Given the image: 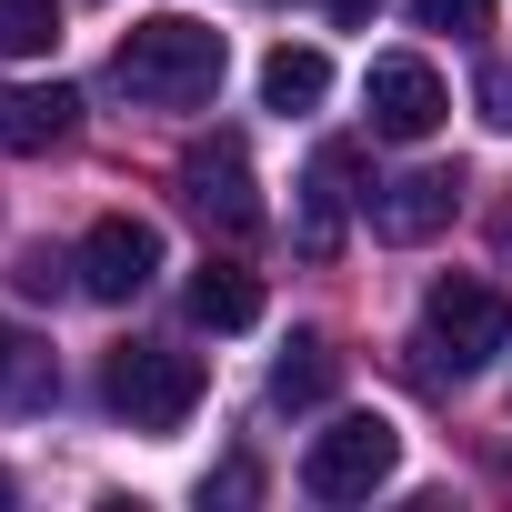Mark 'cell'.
Listing matches in <instances>:
<instances>
[{
    "mask_svg": "<svg viewBox=\"0 0 512 512\" xmlns=\"http://www.w3.org/2000/svg\"><path fill=\"white\" fill-rule=\"evenodd\" d=\"M221 71H231V41H221L211 21H191V11H151V21H131L121 51H111V81H121L141 111H201V101L221 91Z\"/></svg>",
    "mask_w": 512,
    "mask_h": 512,
    "instance_id": "cell-1",
    "label": "cell"
},
{
    "mask_svg": "<svg viewBox=\"0 0 512 512\" xmlns=\"http://www.w3.org/2000/svg\"><path fill=\"white\" fill-rule=\"evenodd\" d=\"M432 372H452V382H472V372H492L502 352H512V302L492 292V282H472V272H442L432 292H422V342H412Z\"/></svg>",
    "mask_w": 512,
    "mask_h": 512,
    "instance_id": "cell-2",
    "label": "cell"
},
{
    "mask_svg": "<svg viewBox=\"0 0 512 512\" xmlns=\"http://www.w3.org/2000/svg\"><path fill=\"white\" fill-rule=\"evenodd\" d=\"M201 352H181V342H121L111 352V372H101V402L131 422V432H181L191 422V402H201Z\"/></svg>",
    "mask_w": 512,
    "mask_h": 512,
    "instance_id": "cell-3",
    "label": "cell"
},
{
    "mask_svg": "<svg viewBox=\"0 0 512 512\" xmlns=\"http://www.w3.org/2000/svg\"><path fill=\"white\" fill-rule=\"evenodd\" d=\"M392 472H402V432L382 412H332L312 432V452H302V492L312 502H372Z\"/></svg>",
    "mask_w": 512,
    "mask_h": 512,
    "instance_id": "cell-4",
    "label": "cell"
},
{
    "mask_svg": "<svg viewBox=\"0 0 512 512\" xmlns=\"http://www.w3.org/2000/svg\"><path fill=\"white\" fill-rule=\"evenodd\" d=\"M181 201L211 221V231H262V181H251V151H241V131H211V141H191L181 151Z\"/></svg>",
    "mask_w": 512,
    "mask_h": 512,
    "instance_id": "cell-5",
    "label": "cell"
},
{
    "mask_svg": "<svg viewBox=\"0 0 512 512\" xmlns=\"http://www.w3.org/2000/svg\"><path fill=\"white\" fill-rule=\"evenodd\" d=\"M362 101H372V131L382 141H432L442 111H452V91H442V71L422 51H382L372 81H362Z\"/></svg>",
    "mask_w": 512,
    "mask_h": 512,
    "instance_id": "cell-6",
    "label": "cell"
},
{
    "mask_svg": "<svg viewBox=\"0 0 512 512\" xmlns=\"http://www.w3.org/2000/svg\"><path fill=\"white\" fill-rule=\"evenodd\" d=\"M81 292L91 302H141L151 292V272H161V231L151 221H131V211H111V221H91L81 231Z\"/></svg>",
    "mask_w": 512,
    "mask_h": 512,
    "instance_id": "cell-7",
    "label": "cell"
},
{
    "mask_svg": "<svg viewBox=\"0 0 512 512\" xmlns=\"http://www.w3.org/2000/svg\"><path fill=\"white\" fill-rule=\"evenodd\" d=\"M462 211V171H402V181H382L372 191V241H432L442 221Z\"/></svg>",
    "mask_w": 512,
    "mask_h": 512,
    "instance_id": "cell-8",
    "label": "cell"
},
{
    "mask_svg": "<svg viewBox=\"0 0 512 512\" xmlns=\"http://www.w3.org/2000/svg\"><path fill=\"white\" fill-rule=\"evenodd\" d=\"M352 171H362V151H352V141H322V151H312V171H302V251H312V262H332V251H342Z\"/></svg>",
    "mask_w": 512,
    "mask_h": 512,
    "instance_id": "cell-9",
    "label": "cell"
},
{
    "mask_svg": "<svg viewBox=\"0 0 512 512\" xmlns=\"http://www.w3.org/2000/svg\"><path fill=\"white\" fill-rule=\"evenodd\" d=\"M71 121H81V101L61 91V81H0V151H51V141H71Z\"/></svg>",
    "mask_w": 512,
    "mask_h": 512,
    "instance_id": "cell-10",
    "label": "cell"
},
{
    "mask_svg": "<svg viewBox=\"0 0 512 512\" xmlns=\"http://www.w3.org/2000/svg\"><path fill=\"white\" fill-rule=\"evenodd\" d=\"M191 322L201 332H251L262 322V272H241L231 251H211V262L191 272Z\"/></svg>",
    "mask_w": 512,
    "mask_h": 512,
    "instance_id": "cell-11",
    "label": "cell"
},
{
    "mask_svg": "<svg viewBox=\"0 0 512 512\" xmlns=\"http://www.w3.org/2000/svg\"><path fill=\"white\" fill-rule=\"evenodd\" d=\"M332 392H342V352H332L322 332H292L282 362H272V402H282V412H322Z\"/></svg>",
    "mask_w": 512,
    "mask_h": 512,
    "instance_id": "cell-12",
    "label": "cell"
},
{
    "mask_svg": "<svg viewBox=\"0 0 512 512\" xmlns=\"http://www.w3.org/2000/svg\"><path fill=\"white\" fill-rule=\"evenodd\" d=\"M262 101H272V111H322V101H332V61H322L312 41H282V51L262 61Z\"/></svg>",
    "mask_w": 512,
    "mask_h": 512,
    "instance_id": "cell-13",
    "label": "cell"
},
{
    "mask_svg": "<svg viewBox=\"0 0 512 512\" xmlns=\"http://www.w3.org/2000/svg\"><path fill=\"white\" fill-rule=\"evenodd\" d=\"M61 392V372H51V352L41 342H21L11 322H0V412H41Z\"/></svg>",
    "mask_w": 512,
    "mask_h": 512,
    "instance_id": "cell-14",
    "label": "cell"
},
{
    "mask_svg": "<svg viewBox=\"0 0 512 512\" xmlns=\"http://www.w3.org/2000/svg\"><path fill=\"white\" fill-rule=\"evenodd\" d=\"M61 41V0H0V61H41Z\"/></svg>",
    "mask_w": 512,
    "mask_h": 512,
    "instance_id": "cell-15",
    "label": "cell"
},
{
    "mask_svg": "<svg viewBox=\"0 0 512 512\" xmlns=\"http://www.w3.org/2000/svg\"><path fill=\"white\" fill-rule=\"evenodd\" d=\"M412 31H452V41H482V31H492V0H412Z\"/></svg>",
    "mask_w": 512,
    "mask_h": 512,
    "instance_id": "cell-16",
    "label": "cell"
},
{
    "mask_svg": "<svg viewBox=\"0 0 512 512\" xmlns=\"http://www.w3.org/2000/svg\"><path fill=\"white\" fill-rule=\"evenodd\" d=\"M472 101H482V121H492V131H512V71H502V61H482Z\"/></svg>",
    "mask_w": 512,
    "mask_h": 512,
    "instance_id": "cell-17",
    "label": "cell"
},
{
    "mask_svg": "<svg viewBox=\"0 0 512 512\" xmlns=\"http://www.w3.org/2000/svg\"><path fill=\"white\" fill-rule=\"evenodd\" d=\"M81 282V262H61V251H21V292H61Z\"/></svg>",
    "mask_w": 512,
    "mask_h": 512,
    "instance_id": "cell-18",
    "label": "cell"
},
{
    "mask_svg": "<svg viewBox=\"0 0 512 512\" xmlns=\"http://www.w3.org/2000/svg\"><path fill=\"white\" fill-rule=\"evenodd\" d=\"M201 492H221V502H251V492H262V472H251V462H221Z\"/></svg>",
    "mask_w": 512,
    "mask_h": 512,
    "instance_id": "cell-19",
    "label": "cell"
},
{
    "mask_svg": "<svg viewBox=\"0 0 512 512\" xmlns=\"http://www.w3.org/2000/svg\"><path fill=\"white\" fill-rule=\"evenodd\" d=\"M372 11H382V0H332V21H342V31H362Z\"/></svg>",
    "mask_w": 512,
    "mask_h": 512,
    "instance_id": "cell-20",
    "label": "cell"
},
{
    "mask_svg": "<svg viewBox=\"0 0 512 512\" xmlns=\"http://www.w3.org/2000/svg\"><path fill=\"white\" fill-rule=\"evenodd\" d=\"M0 512H11V472H0Z\"/></svg>",
    "mask_w": 512,
    "mask_h": 512,
    "instance_id": "cell-21",
    "label": "cell"
}]
</instances>
